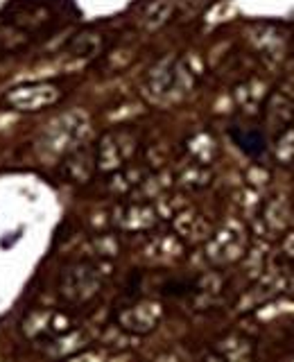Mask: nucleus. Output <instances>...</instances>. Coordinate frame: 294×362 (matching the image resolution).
<instances>
[{
  "instance_id": "nucleus-1",
  "label": "nucleus",
  "mask_w": 294,
  "mask_h": 362,
  "mask_svg": "<svg viewBox=\"0 0 294 362\" xmlns=\"http://www.w3.org/2000/svg\"><path fill=\"white\" fill-rule=\"evenodd\" d=\"M59 100V88L52 84H28L18 86L11 93H7L5 102L16 111H39L43 107H50Z\"/></svg>"
},
{
  "instance_id": "nucleus-2",
  "label": "nucleus",
  "mask_w": 294,
  "mask_h": 362,
  "mask_svg": "<svg viewBox=\"0 0 294 362\" xmlns=\"http://www.w3.org/2000/svg\"><path fill=\"white\" fill-rule=\"evenodd\" d=\"M231 136L249 156H260L265 152V139L260 136V132H245L242 134L237 129H231Z\"/></svg>"
}]
</instances>
